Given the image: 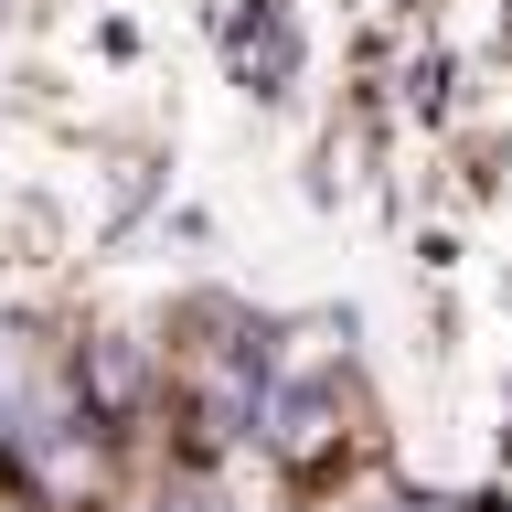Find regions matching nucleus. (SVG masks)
I'll return each instance as SVG.
<instances>
[{
    "instance_id": "obj_1",
    "label": "nucleus",
    "mask_w": 512,
    "mask_h": 512,
    "mask_svg": "<svg viewBox=\"0 0 512 512\" xmlns=\"http://www.w3.org/2000/svg\"><path fill=\"white\" fill-rule=\"evenodd\" d=\"M214 54H224V75H235L246 96L278 107V96L299 86V64H310L299 0H224V11H214Z\"/></svg>"
},
{
    "instance_id": "obj_2",
    "label": "nucleus",
    "mask_w": 512,
    "mask_h": 512,
    "mask_svg": "<svg viewBox=\"0 0 512 512\" xmlns=\"http://www.w3.org/2000/svg\"><path fill=\"white\" fill-rule=\"evenodd\" d=\"M107 512H235L224 502V480L203 470V459H171V470H150V480H128Z\"/></svg>"
},
{
    "instance_id": "obj_3",
    "label": "nucleus",
    "mask_w": 512,
    "mask_h": 512,
    "mask_svg": "<svg viewBox=\"0 0 512 512\" xmlns=\"http://www.w3.org/2000/svg\"><path fill=\"white\" fill-rule=\"evenodd\" d=\"M0 512H43V491H32V480L11 470V459H0Z\"/></svg>"
}]
</instances>
